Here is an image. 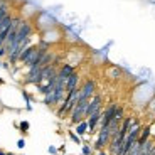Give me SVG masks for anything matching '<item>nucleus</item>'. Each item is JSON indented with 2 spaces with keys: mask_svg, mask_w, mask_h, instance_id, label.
Masks as SVG:
<instances>
[{
  "mask_svg": "<svg viewBox=\"0 0 155 155\" xmlns=\"http://www.w3.org/2000/svg\"><path fill=\"white\" fill-rule=\"evenodd\" d=\"M96 94V81L94 79H86L83 86L79 88V98L78 101H89Z\"/></svg>",
  "mask_w": 155,
  "mask_h": 155,
  "instance_id": "obj_1",
  "label": "nucleus"
},
{
  "mask_svg": "<svg viewBox=\"0 0 155 155\" xmlns=\"http://www.w3.org/2000/svg\"><path fill=\"white\" fill-rule=\"evenodd\" d=\"M110 140H111L110 127H108V125H106V127H101V128H100V132H98V138H96V142H94L93 148H94L96 152L105 150V147L110 143Z\"/></svg>",
  "mask_w": 155,
  "mask_h": 155,
  "instance_id": "obj_2",
  "label": "nucleus"
},
{
  "mask_svg": "<svg viewBox=\"0 0 155 155\" xmlns=\"http://www.w3.org/2000/svg\"><path fill=\"white\" fill-rule=\"evenodd\" d=\"M86 108H88V101H78V105L74 106L73 113L69 115V120L73 125H78L79 121L86 120Z\"/></svg>",
  "mask_w": 155,
  "mask_h": 155,
  "instance_id": "obj_3",
  "label": "nucleus"
},
{
  "mask_svg": "<svg viewBox=\"0 0 155 155\" xmlns=\"http://www.w3.org/2000/svg\"><path fill=\"white\" fill-rule=\"evenodd\" d=\"M116 108H118V103H110L108 108L103 111V115H101V120H100V128L101 127H106V125H110V121L115 118V111Z\"/></svg>",
  "mask_w": 155,
  "mask_h": 155,
  "instance_id": "obj_4",
  "label": "nucleus"
},
{
  "mask_svg": "<svg viewBox=\"0 0 155 155\" xmlns=\"http://www.w3.org/2000/svg\"><path fill=\"white\" fill-rule=\"evenodd\" d=\"M101 115H103V110H98L94 111L93 115H89L86 120H88V133H96L98 127H100V120H101Z\"/></svg>",
  "mask_w": 155,
  "mask_h": 155,
  "instance_id": "obj_5",
  "label": "nucleus"
},
{
  "mask_svg": "<svg viewBox=\"0 0 155 155\" xmlns=\"http://www.w3.org/2000/svg\"><path fill=\"white\" fill-rule=\"evenodd\" d=\"M101 105H103V98H101V94H94L91 100L88 101V108H86V118H88L89 115H93L94 111H98V110H101Z\"/></svg>",
  "mask_w": 155,
  "mask_h": 155,
  "instance_id": "obj_6",
  "label": "nucleus"
},
{
  "mask_svg": "<svg viewBox=\"0 0 155 155\" xmlns=\"http://www.w3.org/2000/svg\"><path fill=\"white\" fill-rule=\"evenodd\" d=\"M56 79H58V74H56V76H52L51 79H47V81H44V83H41V84H37L39 93H41V94L51 93V91L54 89V86H56Z\"/></svg>",
  "mask_w": 155,
  "mask_h": 155,
  "instance_id": "obj_7",
  "label": "nucleus"
},
{
  "mask_svg": "<svg viewBox=\"0 0 155 155\" xmlns=\"http://www.w3.org/2000/svg\"><path fill=\"white\" fill-rule=\"evenodd\" d=\"M79 81H81V78H79V74L74 71V73L68 78V81H66V93H69V91H73V89L79 88Z\"/></svg>",
  "mask_w": 155,
  "mask_h": 155,
  "instance_id": "obj_8",
  "label": "nucleus"
},
{
  "mask_svg": "<svg viewBox=\"0 0 155 155\" xmlns=\"http://www.w3.org/2000/svg\"><path fill=\"white\" fill-rule=\"evenodd\" d=\"M74 71H76V68H74L73 64H62V66L59 68V71H58V78H61V79L68 81V78H69Z\"/></svg>",
  "mask_w": 155,
  "mask_h": 155,
  "instance_id": "obj_9",
  "label": "nucleus"
},
{
  "mask_svg": "<svg viewBox=\"0 0 155 155\" xmlns=\"http://www.w3.org/2000/svg\"><path fill=\"white\" fill-rule=\"evenodd\" d=\"M150 137H152V125H145V127H142V132H140V137L137 140V143L143 145L145 142L150 140Z\"/></svg>",
  "mask_w": 155,
  "mask_h": 155,
  "instance_id": "obj_10",
  "label": "nucleus"
},
{
  "mask_svg": "<svg viewBox=\"0 0 155 155\" xmlns=\"http://www.w3.org/2000/svg\"><path fill=\"white\" fill-rule=\"evenodd\" d=\"M74 132H76V135H79V137L83 138V137L88 133V120L79 121V123L76 125V128H74Z\"/></svg>",
  "mask_w": 155,
  "mask_h": 155,
  "instance_id": "obj_11",
  "label": "nucleus"
},
{
  "mask_svg": "<svg viewBox=\"0 0 155 155\" xmlns=\"http://www.w3.org/2000/svg\"><path fill=\"white\" fill-rule=\"evenodd\" d=\"M29 128H31V123H29L27 120H22L19 123V132L22 133V135H27L29 133Z\"/></svg>",
  "mask_w": 155,
  "mask_h": 155,
  "instance_id": "obj_12",
  "label": "nucleus"
},
{
  "mask_svg": "<svg viewBox=\"0 0 155 155\" xmlns=\"http://www.w3.org/2000/svg\"><path fill=\"white\" fill-rule=\"evenodd\" d=\"M68 137H69V138L73 140V142H74L76 145H83V140H81V137H79V135H76V132H73V130H69V132H68Z\"/></svg>",
  "mask_w": 155,
  "mask_h": 155,
  "instance_id": "obj_13",
  "label": "nucleus"
},
{
  "mask_svg": "<svg viewBox=\"0 0 155 155\" xmlns=\"http://www.w3.org/2000/svg\"><path fill=\"white\" fill-rule=\"evenodd\" d=\"M22 98L24 101H25V108H27V111H31L32 106H31V96H29V93L25 91V89H22Z\"/></svg>",
  "mask_w": 155,
  "mask_h": 155,
  "instance_id": "obj_14",
  "label": "nucleus"
},
{
  "mask_svg": "<svg viewBox=\"0 0 155 155\" xmlns=\"http://www.w3.org/2000/svg\"><path fill=\"white\" fill-rule=\"evenodd\" d=\"M81 153H83V155H91V153H93V148H91V145H89V143H83V145H81Z\"/></svg>",
  "mask_w": 155,
  "mask_h": 155,
  "instance_id": "obj_15",
  "label": "nucleus"
},
{
  "mask_svg": "<svg viewBox=\"0 0 155 155\" xmlns=\"http://www.w3.org/2000/svg\"><path fill=\"white\" fill-rule=\"evenodd\" d=\"M128 155H142V145L135 143V145H133L132 150L128 152Z\"/></svg>",
  "mask_w": 155,
  "mask_h": 155,
  "instance_id": "obj_16",
  "label": "nucleus"
},
{
  "mask_svg": "<svg viewBox=\"0 0 155 155\" xmlns=\"http://www.w3.org/2000/svg\"><path fill=\"white\" fill-rule=\"evenodd\" d=\"M47 152H49L51 155H58V148H56L54 145H51V147L47 148Z\"/></svg>",
  "mask_w": 155,
  "mask_h": 155,
  "instance_id": "obj_17",
  "label": "nucleus"
},
{
  "mask_svg": "<svg viewBox=\"0 0 155 155\" xmlns=\"http://www.w3.org/2000/svg\"><path fill=\"white\" fill-rule=\"evenodd\" d=\"M17 147H19V148H24V147H25V140H24V138H19V140H17Z\"/></svg>",
  "mask_w": 155,
  "mask_h": 155,
  "instance_id": "obj_18",
  "label": "nucleus"
},
{
  "mask_svg": "<svg viewBox=\"0 0 155 155\" xmlns=\"http://www.w3.org/2000/svg\"><path fill=\"white\" fill-rule=\"evenodd\" d=\"M66 152V145H61V147L58 148V153H64Z\"/></svg>",
  "mask_w": 155,
  "mask_h": 155,
  "instance_id": "obj_19",
  "label": "nucleus"
},
{
  "mask_svg": "<svg viewBox=\"0 0 155 155\" xmlns=\"http://www.w3.org/2000/svg\"><path fill=\"white\" fill-rule=\"evenodd\" d=\"M98 155H110V153H108V152H105V150H100V152H98Z\"/></svg>",
  "mask_w": 155,
  "mask_h": 155,
  "instance_id": "obj_20",
  "label": "nucleus"
},
{
  "mask_svg": "<svg viewBox=\"0 0 155 155\" xmlns=\"http://www.w3.org/2000/svg\"><path fill=\"white\" fill-rule=\"evenodd\" d=\"M0 155H7V152H4V150H0Z\"/></svg>",
  "mask_w": 155,
  "mask_h": 155,
  "instance_id": "obj_21",
  "label": "nucleus"
},
{
  "mask_svg": "<svg viewBox=\"0 0 155 155\" xmlns=\"http://www.w3.org/2000/svg\"><path fill=\"white\" fill-rule=\"evenodd\" d=\"M4 83H5V81H4V79H2V78H0V86L4 84Z\"/></svg>",
  "mask_w": 155,
  "mask_h": 155,
  "instance_id": "obj_22",
  "label": "nucleus"
},
{
  "mask_svg": "<svg viewBox=\"0 0 155 155\" xmlns=\"http://www.w3.org/2000/svg\"><path fill=\"white\" fill-rule=\"evenodd\" d=\"M7 155H15V153H12V152H8V153Z\"/></svg>",
  "mask_w": 155,
  "mask_h": 155,
  "instance_id": "obj_23",
  "label": "nucleus"
},
{
  "mask_svg": "<svg viewBox=\"0 0 155 155\" xmlns=\"http://www.w3.org/2000/svg\"><path fill=\"white\" fill-rule=\"evenodd\" d=\"M58 155H68V153H58Z\"/></svg>",
  "mask_w": 155,
  "mask_h": 155,
  "instance_id": "obj_24",
  "label": "nucleus"
},
{
  "mask_svg": "<svg viewBox=\"0 0 155 155\" xmlns=\"http://www.w3.org/2000/svg\"><path fill=\"white\" fill-rule=\"evenodd\" d=\"M69 155H76V153H69Z\"/></svg>",
  "mask_w": 155,
  "mask_h": 155,
  "instance_id": "obj_25",
  "label": "nucleus"
},
{
  "mask_svg": "<svg viewBox=\"0 0 155 155\" xmlns=\"http://www.w3.org/2000/svg\"><path fill=\"white\" fill-rule=\"evenodd\" d=\"M0 66H2V61H0Z\"/></svg>",
  "mask_w": 155,
  "mask_h": 155,
  "instance_id": "obj_26",
  "label": "nucleus"
},
{
  "mask_svg": "<svg viewBox=\"0 0 155 155\" xmlns=\"http://www.w3.org/2000/svg\"><path fill=\"white\" fill-rule=\"evenodd\" d=\"M0 2H2V0H0Z\"/></svg>",
  "mask_w": 155,
  "mask_h": 155,
  "instance_id": "obj_27",
  "label": "nucleus"
}]
</instances>
